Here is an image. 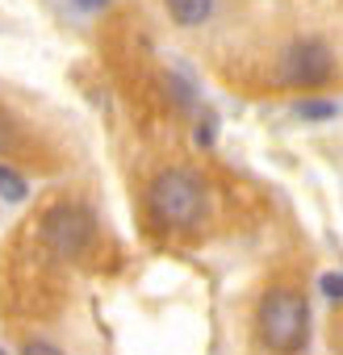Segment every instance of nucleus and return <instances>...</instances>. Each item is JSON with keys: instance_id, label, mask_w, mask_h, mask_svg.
I'll use <instances>...</instances> for the list:
<instances>
[{"instance_id": "12", "label": "nucleus", "mask_w": 343, "mask_h": 355, "mask_svg": "<svg viewBox=\"0 0 343 355\" xmlns=\"http://www.w3.org/2000/svg\"><path fill=\"white\" fill-rule=\"evenodd\" d=\"M0 355H5V351H0Z\"/></svg>"}, {"instance_id": "6", "label": "nucleus", "mask_w": 343, "mask_h": 355, "mask_svg": "<svg viewBox=\"0 0 343 355\" xmlns=\"http://www.w3.org/2000/svg\"><path fill=\"white\" fill-rule=\"evenodd\" d=\"M0 201H13V205L26 201V180L13 167H5V163H0Z\"/></svg>"}, {"instance_id": "2", "label": "nucleus", "mask_w": 343, "mask_h": 355, "mask_svg": "<svg viewBox=\"0 0 343 355\" xmlns=\"http://www.w3.org/2000/svg\"><path fill=\"white\" fill-rule=\"evenodd\" d=\"M151 209L167 226H197L206 209V189L193 171H163L151 184Z\"/></svg>"}, {"instance_id": "7", "label": "nucleus", "mask_w": 343, "mask_h": 355, "mask_svg": "<svg viewBox=\"0 0 343 355\" xmlns=\"http://www.w3.org/2000/svg\"><path fill=\"white\" fill-rule=\"evenodd\" d=\"M335 113H339V105H331V101H301L297 105V117H306V121H326Z\"/></svg>"}, {"instance_id": "8", "label": "nucleus", "mask_w": 343, "mask_h": 355, "mask_svg": "<svg viewBox=\"0 0 343 355\" xmlns=\"http://www.w3.org/2000/svg\"><path fill=\"white\" fill-rule=\"evenodd\" d=\"M322 293H326L331 301H343V272H331V276H322Z\"/></svg>"}, {"instance_id": "4", "label": "nucleus", "mask_w": 343, "mask_h": 355, "mask_svg": "<svg viewBox=\"0 0 343 355\" xmlns=\"http://www.w3.org/2000/svg\"><path fill=\"white\" fill-rule=\"evenodd\" d=\"M331 67H335V59H331L326 42H318V38H301V42L289 46V55H285V63H281V76H285L289 84H306V88H314V84L331 80Z\"/></svg>"}, {"instance_id": "11", "label": "nucleus", "mask_w": 343, "mask_h": 355, "mask_svg": "<svg viewBox=\"0 0 343 355\" xmlns=\"http://www.w3.org/2000/svg\"><path fill=\"white\" fill-rule=\"evenodd\" d=\"M76 5H80V9H101L105 0H76Z\"/></svg>"}, {"instance_id": "10", "label": "nucleus", "mask_w": 343, "mask_h": 355, "mask_svg": "<svg viewBox=\"0 0 343 355\" xmlns=\"http://www.w3.org/2000/svg\"><path fill=\"white\" fill-rule=\"evenodd\" d=\"M210 138H214V121H206V125H197V142H201V146H210Z\"/></svg>"}, {"instance_id": "9", "label": "nucleus", "mask_w": 343, "mask_h": 355, "mask_svg": "<svg viewBox=\"0 0 343 355\" xmlns=\"http://www.w3.org/2000/svg\"><path fill=\"white\" fill-rule=\"evenodd\" d=\"M22 355H63V351H59V347H51V343H38V338H34V343H26V351H22Z\"/></svg>"}, {"instance_id": "1", "label": "nucleus", "mask_w": 343, "mask_h": 355, "mask_svg": "<svg viewBox=\"0 0 343 355\" xmlns=\"http://www.w3.org/2000/svg\"><path fill=\"white\" fill-rule=\"evenodd\" d=\"M306 330H310V305L301 293L293 288H272L260 301V338L281 351L293 355L297 347H306Z\"/></svg>"}, {"instance_id": "5", "label": "nucleus", "mask_w": 343, "mask_h": 355, "mask_svg": "<svg viewBox=\"0 0 343 355\" xmlns=\"http://www.w3.org/2000/svg\"><path fill=\"white\" fill-rule=\"evenodd\" d=\"M214 9V0H167V13L176 26H201Z\"/></svg>"}, {"instance_id": "3", "label": "nucleus", "mask_w": 343, "mask_h": 355, "mask_svg": "<svg viewBox=\"0 0 343 355\" xmlns=\"http://www.w3.org/2000/svg\"><path fill=\"white\" fill-rule=\"evenodd\" d=\"M42 239L55 255H80L92 243V214L84 205H55L42 218Z\"/></svg>"}]
</instances>
